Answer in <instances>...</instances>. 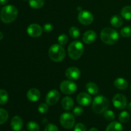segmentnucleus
I'll return each instance as SVG.
<instances>
[{"label":"nucleus","mask_w":131,"mask_h":131,"mask_svg":"<svg viewBox=\"0 0 131 131\" xmlns=\"http://www.w3.org/2000/svg\"><path fill=\"white\" fill-rule=\"evenodd\" d=\"M17 9L13 5H6L4 6L0 13L1 20L6 24L14 22L17 17Z\"/></svg>","instance_id":"nucleus-1"},{"label":"nucleus","mask_w":131,"mask_h":131,"mask_svg":"<svg viewBox=\"0 0 131 131\" xmlns=\"http://www.w3.org/2000/svg\"><path fill=\"white\" fill-rule=\"evenodd\" d=\"M60 95L58 91H57L56 90H52L49 91L46 95V103L48 105L53 106L58 102L60 100Z\"/></svg>","instance_id":"nucleus-10"},{"label":"nucleus","mask_w":131,"mask_h":131,"mask_svg":"<svg viewBox=\"0 0 131 131\" xmlns=\"http://www.w3.org/2000/svg\"><path fill=\"white\" fill-rule=\"evenodd\" d=\"M3 38V34L2 32L0 31V40H2Z\"/></svg>","instance_id":"nucleus-40"},{"label":"nucleus","mask_w":131,"mask_h":131,"mask_svg":"<svg viewBox=\"0 0 131 131\" xmlns=\"http://www.w3.org/2000/svg\"><path fill=\"white\" fill-rule=\"evenodd\" d=\"M78 20L83 25H90L93 21V15L90 12L87 10L81 11L78 14Z\"/></svg>","instance_id":"nucleus-8"},{"label":"nucleus","mask_w":131,"mask_h":131,"mask_svg":"<svg viewBox=\"0 0 131 131\" xmlns=\"http://www.w3.org/2000/svg\"><path fill=\"white\" fill-rule=\"evenodd\" d=\"M65 76L71 81H75L81 77V72L79 69L75 67L68 68L65 71Z\"/></svg>","instance_id":"nucleus-12"},{"label":"nucleus","mask_w":131,"mask_h":131,"mask_svg":"<svg viewBox=\"0 0 131 131\" xmlns=\"http://www.w3.org/2000/svg\"><path fill=\"white\" fill-rule=\"evenodd\" d=\"M74 131H87L86 127L84 124L81 123H78L74 127Z\"/></svg>","instance_id":"nucleus-33"},{"label":"nucleus","mask_w":131,"mask_h":131,"mask_svg":"<svg viewBox=\"0 0 131 131\" xmlns=\"http://www.w3.org/2000/svg\"><path fill=\"white\" fill-rule=\"evenodd\" d=\"M24 1H27V0H24Z\"/></svg>","instance_id":"nucleus-41"},{"label":"nucleus","mask_w":131,"mask_h":131,"mask_svg":"<svg viewBox=\"0 0 131 131\" xmlns=\"http://www.w3.org/2000/svg\"><path fill=\"white\" fill-rule=\"evenodd\" d=\"M8 119V113L6 110L0 108V125L5 124Z\"/></svg>","instance_id":"nucleus-25"},{"label":"nucleus","mask_w":131,"mask_h":131,"mask_svg":"<svg viewBox=\"0 0 131 131\" xmlns=\"http://www.w3.org/2000/svg\"><path fill=\"white\" fill-rule=\"evenodd\" d=\"M44 131H58V128L54 124H49L46 125Z\"/></svg>","instance_id":"nucleus-35"},{"label":"nucleus","mask_w":131,"mask_h":131,"mask_svg":"<svg viewBox=\"0 0 131 131\" xmlns=\"http://www.w3.org/2000/svg\"><path fill=\"white\" fill-rule=\"evenodd\" d=\"M49 110V106L47 103H42L38 106V111L40 113L44 114Z\"/></svg>","instance_id":"nucleus-32"},{"label":"nucleus","mask_w":131,"mask_h":131,"mask_svg":"<svg viewBox=\"0 0 131 131\" xmlns=\"http://www.w3.org/2000/svg\"><path fill=\"white\" fill-rule=\"evenodd\" d=\"M110 23H111L113 26L118 28L122 26L123 23H124V20H123V19L121 17L119 16V15H115L111 18Z\"/></svg>","instance_id":"nucleus-20"},{"label":"nucleus","mask_w":131,"mask_h":131,"mask_svg":"<svg viewBox=\"0 0 131 131\" xmlns=\"http://www.w3.org/2000/svg\"><path fill=\"white\" fill-rule=\"evenodd\" d=\"M127 108L129 111H131V102H130V103L127 105Z\"/></svg>","instance_id":"nucleus-39"},{"label":"nucleus","mask_w":131,"mask_h":131,"mask_svg":"<svg viewBox=\"0 0 131 131\" xmlns=\"http://www.w3.org/2000/svg\"><path fill=\"white\" fill-rule=\"evenodd\" d=\"M74 102L72 99L70 97H65L61 101V106L63 109L66 111H70L74 107Z\"/></svg>","instance_id":"nucleus-17"},{"label":"nucleus","mask_w":131,"mask_h":131,"mask_svg":"<svg viewBox=\"0 0 131 131\" xmlns=\"http://www.w3.org/2000/svg\"><path fill=\"white\" fill-rule=\"evenodd\" d=\"M43 29L38 24H31L27 28V33L30 37L33 38L39 37L42 35Z\"/></svg>","instance_id":"nucleus-11"},{"label":"nucleus","mask_w":131,"mask_h":131,"mask_svg":"<svg viewBox=\"0 0 131 131\" xmlns=\"http://www.w3.org/2000/svg\"><path fill=\"white\" fill-rule=\"evenodd\" d=\"M109 106H110V102L104 96H97L95 97L92 102V110L95 113L99 115L106 111Z\"/></svg>","instance_id":"nucleus-3"},{"label":"nucleus","mask_w":131,"mask_h":131,"mask_svg":"<svg viewBox=\"0 0 131 131\" xmlns=\"http://www.w3.org/2000/svg\"><path fill=\"white\" fill-rule=\"evenodd\" d=\"M9 0H0V4L2 5H5L8 3Z\"/></svg>","instance_id":"nucleus-37"},{"label":"nucleus","mask_w":131,"mask_h":131,"mask_svg":"<svg viewBox=\"0 0 131 131\" xmlns=\"http://www.w3.org/2000/svg\"><path fill=\"white\" fill-rule=\"evenodd\" d=\"M82 39L83 42L86 44H91L97 39V33L93 30L86 31L83 34Z\"/></svg>","instance_id":"nucleus-14"},{"label":"nucleus","mask_w":131,"mask_h":131,"mask_svg":"<svg viewBox=\"0 0 131 131\" xmlns=\"http://www.w3.org/2000/svg\"><path fill=\"white\" fill-rule=\"evenodd\" d=\"M40 92L37 88H31L27 92V98L29 101L37 102L40 98Z\"/></svg>","instance_id":"nucleus-16"},{"label":"nucleus","mask_w":131,"mask_h":131,"mask_svg":"<svg viewBox=\"0 0 131 131\" xmlns=\"http://www.w3.org/2000/svg\"><path fill=\"white\" fill-rule=\"evenodd\" d=\"M86 90L92 95H96L99 92V88L97 84L92 82H89L86 84Z\"/></svg>","instance_id":"nucleus-21"},{"label":"nucleus","mask_w":131,"mask_h":131,"mask_svg":"<svg viewBox=\"0 0 131 131\" xmlns=\"http://www.w3.org/2000/svg\"><path fill=\"white\" fill-rule=\"evenodd\" d=\"M120 35L124 37H131V26H125L120 31Z\"/></svg>","instance_id":"nucleus-30"},{"label":"nucleus","mask_w":131,"mask_h":131,"mask_svg":"<svg viewBox=\"0 0 131 131\" xmlns=\"http://www.w3.org/2000/svg\"><path fill=\"white\" fill-rule=\"evenodd\" d=\"M84 52V46L78 40L73 41L68 47V54L69 57L74 60H78L81 57Z\"/></svg>","instance_id":"nucleus-5"},{"label":"nucleus","mask_w":131,"mask_h":131,"mask_svg":"<svg viewBox=\"0 0 131 131\" xmlns=\"http://www.w3.org/2000/svg\"><path fill=\"white\" fill-rule=\"evenodd\" d=\"M68 41H69V38H68L67 35L65 34H61L58 38V42L59 44L63 46L67 43Z\"/></svg>","instance_id":"nucleus-31"},{"label":"nucleus","mask_w":131,"mask_h":131,"mask_svg":"<svg viewBox=\"0 0 131 131\" xmlns=\"http://www.w3.org/2000/svg\"><path fill=\"white\" fill-rule=\"evenodd\" d=\"M52 29H53V26L51 24H50V23L45 24L43 27V30L45 32H47V33L52 31Z\"/></svg>","instance_id":"nucleus-36"},{"label":"nucleus","mask_w":131,"mask_h":131,"mask_svg":"<svg viewBox=\"0 0 131 131\" xmlns=\"http://www.w3.org/2000/svg\"><path fill=\"white\" fill-rule=\"evenodd\" d=\"M104 117L108 121H113L115 120V115L113 111L107 110L104 112Z\"/></svg>","instance_id":"nucleus-29"},{"label":"nucleus","mask_w":131,"mask_h":131,"mask_svg":"<svg viewBox=\"0 0 131 131\" xmlns=\"http://www.w3.org/2000/svg\"><path fill=\"white\" fill-rule=\"evenodd\" d=\"M10 125L13 130L20 131L23 127V121L20 116H15L12 118Z\"/></svg>","instance_id":"nucleus-15"},{"label":"nucleus","mask_w":131,"mask_h":131,"mask_svg":"<svg viewBox=\"0 0 131 131\" xmlns=\"http://www.w3.org/2000/svg\"><path fill=\"white\" fill-rule=\"evenodd\" d=\"M27 129L29 131H39L40 127L37 122L31 121L27 124Z\"/></svg>","instance_id":"nucleus-27"},{"label":"nucleus","mask_w":131,"mask_h":131,"mask_svg":"<svg viewBox=\"0 0 131 131\" xmlns=\"http://www.w3.org/2000/svg\"><path fill=\"white\" fill-rule=\"evenodd\" d=\"M113 104L118 110H124L127 104L126 97L120 93L116 94L113 98Z\"/></svg>","instance_id":"nucleus-9"},{"label":"nucleus","mask_w":131,"mask_h":131,"mask_svg":"<svg viewBox=\"0 0 131 131\" xmlns=\"http://www.w3.org/2000/svg\"><path fill=\"white\" fill-rule=\"evenodd\" d=\"M29 5L32 8L39 9L44 5V0H28Z\"/></svg>","instance_id":"nucleus-22"},{"label":"nucleus","mask_w":131,"mask_h":131,"mask_svg":"<svg viewBox=\"0 0 131 131\" xmlns=\"http://www.w3.org/2000/svg\"><path fill=\"white\" fill-rule=\"evenodd\" d=\"M120 14H121V15L124 19H126V20H130V19H131V6H124L122 9Z\"/></svg>","instance_id":"nucleus-23"},{"label":"nucleus","mask_w":131,"mask_h":131,"mask_svg":"<svg viewBox=\"0 0 131 131\" xmlns=\"http://www.w3.org/2000/svg\"><path fill=\"white\" fill-rule=\"evenodd\" d=\"M78 104L82 106H88L92 103V97L88 93L85 92L80 93L77 97Z\"/></svg>","instance_id":"nucleus-13"},{"label":"nucleus","mask_w":131,"mask_h":131,"mask_svg":"<svg viewBox=\"0 0 131 131\" xmlns=\"http://www.w3.org/2000/svg\"><path fill=\"white\" fill-rule=\"evenodd\" d=\"M130 120V115L127 111H122L119 115V120L122 123H127Z\"/></svg>","instance_id":"nucleus-28"},{"label":"nucleus","mask_w":131,"mask_h":131,"mask_svg":"<svg viewBox=\"0 0 131 131\" xmlns=\"http://www.w3.org/2000/svg\"><path fill=\"white\" fill-rule=\"evenodd\" d=\"M114 85L117 89L118 90H125L128 87L129 83L126 79L124 78H117L114 81Z\"/></svg>","instance_id":"nucleus-18"},{"label":"nucleus","mask_w":131,"mask_h":131,"mask_svg":"<svg viewBox=\"0 0 131 131\" xmlns=\"http://www.w3.org/2000/svg\"><path fill=\"white\" fill-rule=\"evenodd\" d=\"M21 131H26V130H21Z\"/></svg>","instance_id":"nucleus-43"},{"label":"nucleus","mask_w":131,"mask_h":131,"mask_svg":"<svg viewBox=\"0 0 131 131\" xmlns=\"http://www.w3.org/2000/svg\"><path fill=\"white\" fill-rule=\"evenodd\" d=\"M49 56L54 62H61L65 57V49L60 44H53L49 49Z\"/></svg>","instance_id":"nucleus-4"},{"label":"nucleus","mask_w":131,"mask_h":131,"mask_svg":"<svg viewBox=\"0 0 131 131\" xmlns=\"http://www.w3.org/2000/svg\"><path fill=\"white\" fill-rule=\"evenodd\" d=\"M130 90H131V86H130Z\"/></svg>","instance_id":"nucleus-42"},{"label":"nucleus","mask_w":131,"mask_h":131,"mask_svg":"<svg viewBox=\"0 0 131 131\" xmlns=\"http://www.w3.org/2000/svg\"><path fill=\"white\" fill-rule=\"evenodd\" d=\"M83 113V109L81 106H76L73 110V114L76 116H79Z\"/></svg>","instance_id":"nucleus-34"},{"label":"nucleus","mask_w":131,"mask_h":131,"mask_svg":"<svg viewBox=\"0 0 131 131\" xmlns=\"http://www.w3.org/2000/svg\"><path fill=\"white\" fill-rule=\"evenodd\" d=\"M101 39L106 44L114 45L118 41L119 34L113 28H105L101 32Z\"/></svg>","instance_id":"nucleus-2"},{"label":"nucleus","mask_w":131,"mask_h":131,"mask_svg":"<svg viewBox=\"0 0 131 131\" xmlns=\"http://www.w3.org/2000/svg\"><path fill=\"white\" fill-rule=\"evenodd\" d=\"M8 101V93L5 90H0V104L5 105Z\"/></svg>","instance_id":"nucleus-24"},{"label":"nucleus","mask_w":131,"mask_h":131,"mask_svg":"<svg viewBox=\"0 0 131 131\" xmlns=\"http://www.w3.org/2000/svg\"><path fill=\"white\" fill-rule=\"evenodd\" d=\"M106 131H123V126L120 122H112L107 125Z\"/></svg>","instance_id":"nucleus-19"},{"label":"nucleus","mask_w":131,"mask_h":131,"mask_svg":"<svg viewBox=\"0 0 131 131\" xmlns=\"http://www.w3.org/2000/svg\"><path fill=\"white\" fill-rule=\"evenodd\" d=\"M60 90L67 95H71L76 92L78 87L77 84L71 80L63 81L60 84Z\"/></svg>","instance_id":"nucleus-7"},{"label":"nucleus","mask_w":131,"mask_h":131,"mask_svg":"<svg viewBox=\"0 0 131 131\" xmlns=\"http://www.w3.org/2000/svg\"><path fill=\"white\" fill-rule=\"evenodd\" d=\"M88 131H99V130H98V129H97V128L93 127V128H92V129H90V130Z\"/></svg>","instance_id":"nucleus-38"},{"label":"nucleus","mask_w":131,"mask_h":131,"mask_svg":"<svg viewBox=\"0 0 131 131\" xmlns=\"http://www.w3.org/2000/svg\"><path fill=\"white\" fill-rule=\"evenodd\" d=\"M69 34L73 38L78 39L80 37V31L77 27L72 26L69 29Z\"/></svg>","instance_id":"nucleus-26"},{"label":"nucleus","mask_w":131,"mask_h":131,"mask_svg":"<svg viewBox=\"0 0 131 131\" xmlns=\"http://www.w3.org/2000/svg\"><path fill=\"white\" fill-rule=\"evenodd\" d=\"M60 122L63 127L67 129H70L74 126L75 118L70 113H64L60 116Z\"/></svg>","instance_id":"nucleus-6"}]
</instances>
